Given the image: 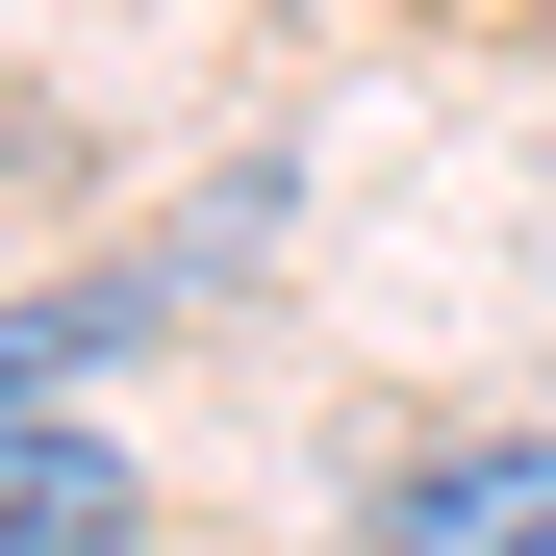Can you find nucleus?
Wrapping results in <instances>:
<instances>
[{"label": "nucleus", "instance_id": "nucleus-2", "mask_svg": "<svg viewBox=\"0 0 556 556\" xmlns=\"http://www.w3.org/2000/svg\"><path fill=\"white\" fill-rule=\"evenodd\" d=\"M354 556H556V430H455V455H405V481L354 506Z\"/></svg>", "mask_w": 556, "mask_h": 556}, {"label": "nucleus", "instance_id": "nucleus-1", "mask_svg": "<svg viewBox=\"0 0 556 556\" xmlns=\"http://www.w3.org/2000/svg\"><path fill=\"white\" fill-rule=\"evenodd\" d=\"M152 531V455L76 430V380H0V556H127Z\"/></svg>", "mask_w": 556, "mask_h": 556}]
</instances>
